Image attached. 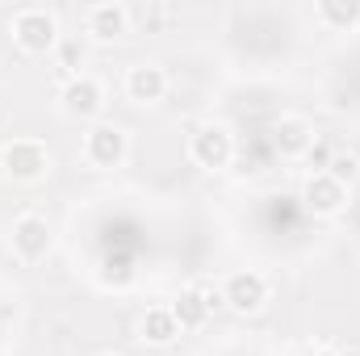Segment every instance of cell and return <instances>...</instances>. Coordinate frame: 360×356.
<instances>
[{
	"mask_svg": "<svg viewBox=\"0 0 360 356\" xmlns=\"http://www.w3.org/2000/svg\"><path fill=\"white\" fill-rule=\"evenodd\" d=\"M222 302H226L235 314H256V310L269 302V281H264L256 268L231 272L226 285H222Z\"/></svg>",
	"mask_w": 360,
	"mask_h": 356,
	"instance_id": "obj_5",
	"label": "cell"
},
{
	"mask_svg": "<svg viewBox=\"0 0 360 356\" xmlns=\"http://www.w3.org/2000/svg\"><path fill=\"white\" fill-rule=\"evenodd\" d=\"M8 239H13V252H17L25 265L42 260V256L51 252V227H46V218H38V214H25V218H17Z\"/></svg>",
	"mask_w": 360,
	"mask_h": 356,
	"instance_id": "obj_7",
	"label": "cell"
},
{
	"mask_svg": "<svg viewBox=\"0 0 360 356\" xmlns=\"http://www.w3.org/2000/svg\"><path fill=\"white\" fill-rule=\"evenodd\" d=\"M164 92H168V72L160 63H134L126 72V96L134 105H155L164 101Z\"/></svg>",
	"mask_w": 360,
	"mask_h": 356,
	"instance_id": "obj_9",
	"label": "cell"
},
{
	"mask_svg": "<svg viewBox=\"0 0 360 356\" xmlns=\"http://www.w3.org/2000/svg\"><path fill=\"white\" fill-rule=\"evenodd\" d=\"M55 59H59V72H68V76L76 80V76H80V68H84V59H89L84 38H63V42L55 46Z\"/></svg>",
	"mask_w": 360,
	"mask_h": 356,
	"instance_id": "obj_15",
	"label": "cell"
},
{
	"mask_svg": "<svg viewBox=\"0 0 360 356\" xmlns=\"http://www.w3.org/2000/svg\"><path fill=\"white\" fill-rule=\"evenodd\" d=\"M214 306H218V302H214V293H205V289H180L176 298H172V314H176L180 331L201 327V323H205V314H210Z\"/></svg>",
	"mask_w": 360,
	"mask_h": 356,
	"instance_id": "obj_13",
	"label": "cell"
},
{
	"mask_svg": "<svg viewBox=\"0 0 360 356\" xmlns=\"http://www.w3.org/2000/svg\"><path fill=\"white\" fill-rule=\"evenodd\" d=\"M314 356H340V352H331V348H319V352H314Z\"/></svg>",
	"mask_w": 360,
	"mask_h": 356,
	"instance_id": "obj_18",
	"label": "cell"
},
{
	"mask_svg": "<svg viewBox=\"0 0 360 356\" xmlns=\"http://www.w3.org/2000/svg\"><path fill=\"white\" fill-rule=\"evenodd\" d=\"M302 205L314 214V218H335L344 205H348V189L340 180H331L327 172H310L302 184Z\"/></svg>",
	"mask_w": 360,
	"mask_h": 356,
	"instance_id": "obj_6",
	"label": "cell"
},
{
	"mask_svg": "<svg viewBox=\"0 0 360 356\" xmlns=\"http://www.w3.org/2000/svg\"><path fill=\"white\" fill-rule=\"evenodd\" d=\"M8 30H13V42L25 55H46V51H55L63 42L59 17L51 8H21V13H13V25Z\"/></svg>",
	"mask_w": 360,
	"mask_h": 356,
	"instance_id": "obj_1",
	"label": "cell"
},
{
	"mask_svg": "<svg viewBox=\"0 0 360 356\" xmlns=\"http://www.w3.org/2000/svg\"><path fill=\"white\" fill-rule=\"evenodd\" d=\"M0 168H4V177L25 180V184L42 180L51 172V147L38 143V139H13V143L0 147Z\"/></svg>",
	"mask_w": 360,
	"mask_h": 356,
	"instance_id": "obj_2",
	"label": "cell"
},
{
	"mask_svg": "<svg viewBox=\"0 0 360 356\" xmlns=\"http://www.w3.org/2000/svg\"><path fill=\"white\" fill-rule=\"evenodd\" d=\"M59 101H63V113H68V117L89 122V117H96V113L105 109V89H101L92 76H76V80L63 84Z\"/></svg>",
	"mask_w": 360,
	"mask_h": 356,
	"instance_id": "obj_8",
	"label": "cell"
},
{
	"mask_svg": "<svg viewBox=\"0 0 360 356\" xmlns=\"http://www.w3.org/2000/svg\"><path fill=\"white\" fill-rule=\"evenodd\" d=\"M272 147L285 155V160H302L310 147H314V126L306 117H281L272 126Z\"/></svg>",
	"mask_w": 360,
	"mask_h": 356,
	"instance_id": "obj_10",
	"label": "cell"
},
{
	"mask_svg": "<svg viewBox=\"0 0 360 356\" xmlns=\"http://www.w3.org/2000/svg\"><path fill=\"white\" fill-rule=\"evenodd\" d=\"M327 177H331V180H340L344 189H352V180L360 177V160H356V155H348V151L331 155V164H327Z\"/></svg>",
	"mask_w": 360,
	"mask_h": 356,
	"instance_id": "obj_16",
	"label": "cell"
},
{
	"mask_svg": "<svg viewBox=\"0 0 360 356\" xmlns=\"http://www.w3.org/2000/svg\"><path fill=\"white\" fill-rule=\"evenodd\" d=\"M130 25V8L122 4H92L84 13V30H89L92 42H117Z\"/></svg>",
	"mask_w": 360,
	"mask_h": 356,
	"instance_id": "obj_11",
	"label": "cell"
},
{
	"mask_svg": "<svg viewBox=\"0 0 360 356\" xmlns=\"http://www.w3.org/2000/svg\"><path fill=\"white\" fill-rule=\"evenodd\" d=\"M314 17H319L327 30L348 34V30H356L360 25V0H319Z\"/></svg>",
	"mask_w": 360,
	"mask_h": 356,
	"instance_id": "obj_14",
	"label": "cell"
},
{
	"mask_svg": "<svg viewBox=\"0 0 360 356\" xmlns=\"http://www.w3.org/2000/svg\"><path fill=\"white\" fill-rule=\"evenodd\" d=\"M139 336H143V344H151V348L176 344L180 323H176V314H172V306H151V310L143 314V323H139Z\"/></svg>",
	"mask_w": 360,
	"mask_h": 356,
	"instance_id": "obj_12",
	"label": "cell"
},
{
	"mask_svg": "<svg viewBox=\"0 0 360 356\" xmlns=\"http://www.w3.org/2000/svg\"><path fill=\"white\" fill-rule=\"evenodd\" d=\"M126 155H130V139H126L122 126H113V122H96L89 134H84V160H89L92 168H101V172L122 168Z\"/></svg>",
	"mask_w": 360,
	"mask_h": 356,
	"instance_id": "obj_3",
	"label": "cell"
},
{
	"mask_svg": "<svg viewBox=\"0 0 360 356\" xmlns=\"http://www.w3.org/2000/svg\"><path fill=\"white\" fill-rule=\"evenodd\" d=\"M188 160H193L197 168H210V172L226 168V164L235 160V139H231V130H226V126H201V130L188 139Z\"/></svg>",
	"mask_w": 360,
	"mask_h": 356,
	"instance_id": "obj_4",
	"label": "cell"
},
{
	"mask_svg": "<svg viewBox=\"0 0 360 356\" xmlns=\"http://www.w3.org/2000/svg\"><path fill=\"white\" fill-rule=\"evenodd\" d=\"M306 160H310V164H314V168H319V172H327V164H331V151H327V147H323V143H319V139H314V147H310V151H306Z\"/></svg>",
	"mask_w": 360,
	"mask_h": 356,
	"instance_id": "obj_17",
	"label": "cell"
}]
</instances>
